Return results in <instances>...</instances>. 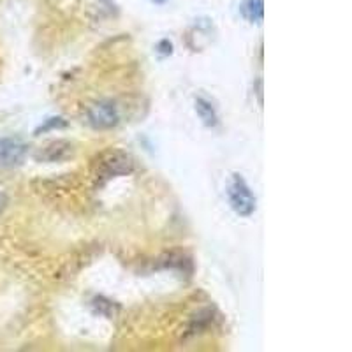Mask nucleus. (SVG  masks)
<instances>
[{
    "label": "nucleus",
    "mask_w": 352,
    "mask_h": 352,
    "mask_svg": "<svg viewBox=\"0 0 352 352\" xmlns=\"http://www.w3.org/2000/svg\"><path fill=\"white\" fill-rule=\"evenodd\" d=\"M240 12L250 23H261L264 18V0H245L240 6Z\"/></svg>",
    "instance_id": "obj_6"
},
{
    "label": "nucleus",
    "mask_w": 352,
    "mask_h": 352,
    "mask_svg": "<svg viewBox=\"0 0 352 352\" xmlns=\"http://www.w3.org/2000/svg\"><path fill=\"white\" fill-rule=\"evenodd\" d=\"M65 120L64 118H60V116H56V118H48L46 120V124L41 125L39 129L36 131V134H41V132H46V131H52V129H60V127H65Z\"/></svg>",
    "instance_id": "obj_7"
},
{
    "label": "nucleus",
    "mask_w": 352,
    "mask_h": 352,
    "mask_svg": "<svg viewBox=\"0 0 352 352\" xmlns=\"http://www.w3.org/2000/svg\"><path fill=\"white\" fill-rule=\"evenodd\" d=\"M8 203H9L8 196H6L4 192H0V215L4 213L6 208H8Z\"/></svg>",
    "instance_id": "obj_8"
},
{
    "label": "nucleus",
    "mask_w": 352,
    "mask_h": 352,
    "mask_svg": "<svg viewBox=\"0 0 352 352\" xmlns=\"http://www.w3.org/2000/svg\"><path fill=\"white\" fill-rule=\"evenodd\" d=\"M27 157V144L20 140L2 138L0 140V169H11L23 164Z\"/></svg>",
    "instance_id": "obj_3"
},
{
    "label": "nucleus",
    "mask_w": 352,
    "mask_h": 352,
    "mask_svg": "<svg viewBox=\"0 0 352 352\" xmlns=\"http://www.w3.org/2000/svg\"><path fill=\"white\" fill-rule=\"evenodd\" d=\"M228 197L232 212L236 215L250 217L256 212V196L241 175H232V180L228 187Z\"/></svg>",
    "instance_id": "obj_1"
},
{
    "label": "nucleus",
    "mask_w": 352,
    "mask_h": 352,
    "mask_svg": "<svg viewBox=\"0 0 352 352\" xmlns=\"http://www.w3.org/2000/svg\"><path fill=\"white\" fill-rule=\"evenodd\" d=\"M88 124L94 129L104 131V129H113L120 122V113L118 108L113 104L111 100H99L96 104L88 108Z\"/></svg>",
    "instance_id": "obj_2"
},
{
    "label": "nucleus",
    "mask_w": 352,
    "mask_h": 352,
    "mask_svg": "<svg viewBox=\"0 0 352 352\" xmlns=\"http://www.w3.org/2000/svg\"><path fill=\"white\" fill-rule=\"evenodd\" d=\"M194 108H196L197 116H199L201 122H203L206 127L213 129L219 125V115H217L215 108H213V104L208 99H204V97H196V100H194Z\"/></svg>",
    "instance_id": "obj_5"
},
{
    "label": "nucleus",
    "mask_w": 352,
    "mask_h": 352,
    "mask_svg": "<svg viewBox=\"0 0 352 352\" xmlns=\"http://www.w3.org/2000/svg\"><path fill=\"white\" fill-rule=\"evenodd\" d=\"M72 153V144L67 141H53L44 150L37 153V159L46 162H56V160L67 159Z\"/></svg>",
    "instance_id": "obj_4"
},
{
    "label": "nucleus",
    "mask_w": 352,
    "mask_h": 352,
    "mask_svg": "<svg viewBox=\"0 0 352 352\" xmlns=\"http://www.w3.org/2000/svg\"><path fill=\"white\" fill-rule=\"evenodd\" d=\"M152 2H153V4H164L166 0H152Z\"/></svg>",
    "instance_id": "obj_9"
}]
</instances>
